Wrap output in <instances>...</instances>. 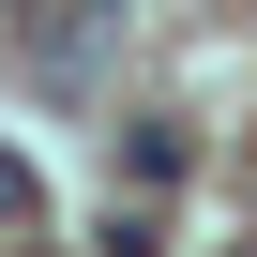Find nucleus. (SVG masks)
<instances>
[{
    "mask_svg": "<svg viewBox=\"0 0 257 257\" xmlns=\"http://www.w3.org/2000/svg\"><path fill=\"white\" fill-rule=\"evenodd\" d=\"M106 46H121V0H61V16L31 31V61H46V76H91Z\"/></svg>",
    "mask_w": 257,
    "mask_h": 257,
    "instance_id": "f257e3e1",
    "label": "nucleus"
},
{
    "mask_svg": "<svg viewBox=\"0 0 257 257\" xmlns=\"http://www.w3.org/2000/svg\"><path fill=\"white\" fill-rule=\"evenodd\" d=\"M16 227H31V167L0 152V242H16Z\"/></svg>",
    "mask_w": 257,
    "mask_h": 257,
    "instance_id": "f03ea898",
    "label": "nucleus"
}]
</instances>
